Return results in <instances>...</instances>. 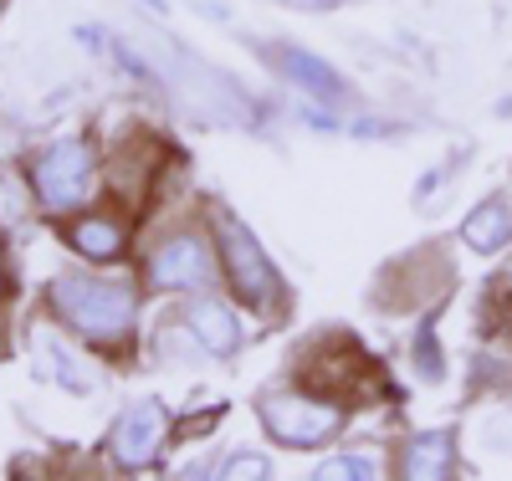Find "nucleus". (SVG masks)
<instances>
[{"label": "nucleus", "instance_id": "9b49d317", "mask_svg": "<svg viewBox=\"0 0 512 481\" xmlns=\"http://www.w3.org/2000/svg\"><path fill=\"white\" fill-rule=\"evenodd\" d=\"M190 328L210 343V354H231L236 348V318L221 302H190Z\"/></svg>", "mask_w": 512, "mask_h": 481}, {"label": "nucleus", "instance_id": "2eb2a0df", "mask_svg": "<svg viewBox=\"0 0 512 481\" xmlns=\"http://www.w3.org/2000/svg\"><path fill=\"white\" fill-rule=\"evenodd\" d=\"M144 6H149V11H164V0H144Z\"/></svg>", "mask_w": 512, "mask_h": 481}, {"label": "nucleus", "instance_id": "20e7f679", "mask_svg": "<svg viewBox=\"0 0 512 481\" xmlns=\"http://www.w3.org/2000/svg\"><path fill=\"white\" fill-rule=\"evenodd\" d=\"M308 384H313V395H328L333 389L338 400H374L384 389V374L359 354L354 343H333L308 364Z\"/></svg>", "mask_w": 512, "mask_h": 481}, {"label": "nucleus", "instance_id": "4468645a", "mask_svg": "<svg viewBox=\"0 0 512 481\" xmlns=\"http://www.w3.org/2000/svg\"><path fill=\"white\" fill-rule=\"evenodd\" d=\"M297 6H333V0H297Z\"/></svg>", "mask_w": 512, "mask_h": 481}, {"label": "nucleus", "instance_id": "0eeeda50", "mask_svg": "<svg viewBox=\"0 0 512 481\" xmlns=\"http://www.w3.org/2000/svg\"><path fill=\"white\" fill-rule=\"evenodd\" d=\"M164 425H169L164 420V405H154V400L128 405L118 415V425H113V456L123 466H149L154 451H159V441H164Z\"/></svg>", "mask_w": 512, "mask_h": 481}, {"label": "nucleus", "instance_id": "f257e3e1", "mask_svg": "<svg viewBox=\"0 0 512 481\" xmlns=\"http://www.w3.org/2000/svg\"><path fill=\"white\" fill-rule=\"evenodd\" d=\"M52 308L93 343H118L134 328V297H128V287L98 282V277H57Z\"/></svg>", "mask_w": 512, "mask_h": 481}, {"label": "nucleus", "instance_id": "f03ea898", "mask_svg": "<svg viewBox=\"0 0 512 481\" xmlns=\"http://www.w3.org/2000/svg\"><path fill=\"white\" fill-rule=\"evenodd\" d=\"M93 185V149L82 139H62L36 159V195L52 210H72Z\"/></svg>", "mask_w": 512, "mask_h": 481}, {"label": "nucleus", "instance_id": "7ed1b4c3", "mask_svg": "<svg viewBox=\"0 0 512 481\" xmlns=\"http://www.w3.org/2000/svg\"><path fill=\"white\" fill-rule=\"evenodd\" d=\"M221 246H226V261H231L236 292L246 302H256V308H277V302H282V277H277L272 261L262 256L256 236L241 221H221Z\"/></svg>", "mask_w": 512, "mask_h": 481}, {"label": "nucleus", "instance_id": "6e6552de", "mask_svg": "<svg viewBox=\"0 0 512 481\" xmlns=\"http://www.w3.org/2000/svg\"><path fill=\"white\" fill-rule=\"evenodd\" d=\"M272 67H277L282 77H292L297 87H308L318 103H344V98H349V82L338 77L328 62L308 57L303 47H272Z\"/></svg>", "mask_w": 512, "mask_h": 481}, {"label": "nucleus", "instance_id": "1a4fd4ad", "mask_svg": "<svg viewBox=\"0 0 512 481\" xmlns=\"http://www.w3.org/2000/svg\"><path fill=\"white\" fill-rule=\"evenodd\" d=\"M451 435L446 430H431V435H415L405 446V476H451Z\"/></svg>", "mask_w": 512, "mask_h": 481}, {"label": "nucleus", "instance_id": "ddd939ff", "mask_svg": "<svg viewBox=\"0 0 512 481\" xmlns=\"http://www.w3.org/2000/svg\"><path fill=\"white\" fill-rule=\"evenodd\" d=\"M323 476H374V461H364V456H338V461H328L323 466Z\"/></svg>", "mask_w": 512, "mask_h": 481}, {"label": "nucleus", "instance_id": "423d86ee", "mask_svg": "<svg viewBox=\"0 0 512 481\" xmlns=\"http://www.w3.org/2000/svg\"><path fill=\"white\" fill-rule=\"evenodd\" d=\"M210 277H216V261H210V246L200 236H169L149 261V282L159 292H195L210 287Z\"/></svg>", "mask_w": 512, "mask_h": 481}, {"label": "nucleus", "instance_id": "9d476101", "mask_svg": "<svg viewBox=\"0 0 512 481\" xmlns=\"http://www.w3.org/2000/svg\"><path fill=\"white\" fill-rule=\"evenodd\" d=\"M512 236V221H507V200H487L472 210V221L461 226V241L472 251H497L502 241Z\"/></svg>", "mask_w": 512, "mask_h": 481}, {"label": "nucleus", "instance_id": "39448f33", "mask_svg": "<svg viewBox=\"0 0 512 481\" xmlns=\"http://www.w3.org/2000/svg\"><path fill=\"white\" fill-rule=\"evenodd\" d=\"M262 420L287 446H323L328 435L338 430V410L313 400V395H267L262 400Z\"/></svg>", "mask_w": 512, "mask_h": 481}, {"label": "nucleus", "instance_id": "f8f14e48", "mask_svg": "<svg viewBox=\"0 0 512 481\" xmlns=\"http://www.w3.org/2000/svg\"><path fill=\"white\" fill-rule=\"evenodd\" d=\"M72 246L88 261H113L123 251V226L118 221H82V226H72Z\"/></svg>", "mask_w": 512, "mask_h": 481}]
</instances>
